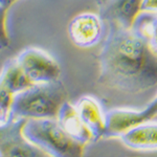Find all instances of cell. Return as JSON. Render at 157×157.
<instances>
[{
  "instance_id": "obj_1",
  "label": "cell",
  "mask_w": 157,
  "mask_h": 157,
  "mask_svg": "<svg viewBox=\"0 0 157 157\" xmlns=\"http://www.w3.org/2000/svg\"><path fill=\"white\" fill-rule=\"evenodd\" d=\"M98 54V83L130 94L157 86V52L131 29L114 22Z\"/></svg>"
},
{
  "instance_id": "obj_2",
  "label": "cell",
  "mask_w": 157,
  "mask_h": 157,
  "mask_svg": "<svg viewBox=\"0 0 157 157\" xmlns=\"http://www.w3.org/2000/svg\"><path fill=\"white\" fill-rule=\"evenodd\" d=\"M66 89L60 80L38 83L14 95L12 115L23 118H57L66 102Z\"/></svg>"
},
{
  "instance_id": "obj_3",
  "label": "cell",
  "mask_w": 157,
  "mask_h": 157,
  "mask_svg": "<svg viewBox=\"0 0 157 157\" xmlns=\"http://www.w3.org/2000/svg\"><path fill=\"white\" fill-rule=\"evenodd\" d=\"M23 134L47 156L78 157L85 148L65 132L57 118H27Z\"/></svg>"
},
{
  "instance_id": "obj_4",
  "label": "cell",
  "mask_w": 157,
  "mask_h": 157,
  "mask_svg": "<svg viewBox=\"0 0 157 157\" xmlns=\"http://www.w3.org/2000/svg\"><path fill=\"white\" fill-rule=\"evenodd\" d=\"M26 118L14 117L0 126V157H41L45 152L33 145L24 136L23 126Z\"/></svg>"
},
{
  "instance_id": "obj_5",
  "label": "cell",
  "mask_w": 157,
  "mask_h": 157,
  "mask_svg": "<svg viewBox=\"0 0 157 157\" xmlns=\"http://www.w3.org/2000/svg\"><path fill=\"white\" fill-rule=\"evenodd\" d=\"M16 61L34 84L54 82L60 78L59 63L43 49L25 48L17 56Z\"/></svg>"
},
{
  "instance_id": "obj_6",
  "label": "cell",
  "mask_w": 157,
  "mask_h": 157,
  "mask_svg": "<svg viewBox=\"0 0 157 157\" xmlns=\"http://www.w3.org/2000/svg\"><path fill=\"white\" fill-rule=\"evenodd\" d=\"M157 115V95L143 110L113 109L106 113L105 137H117L133 126L150 121Z\"/></svg>"
},
{
  "instance_id": "obj_7",
  "label": "cell",
  "mask_w": 157,
  "mask_h": 157,
  "mask_svg": "<svg viewBox=\"0 0 157 157\" xmlns=\"http://www.w3.org/2000/svg\"><path fill=\"white\" fill-rule=\"evenodd\" d=\"M104 32L103 19L93 13H82L75 16L68 24V36L80 48H90L101 41Z\"/></svg>"
},
{
  "instance_id": "obj_8",
  "label": "cell",
  "mask_w": 157,
  "mask_h": 157,
  "mask_svg": "<svg viewBox=\"0 0 157 157\" xmlns=\"http://www.w3.org/2000/svg\"><path fill=\"white\" fill-rule=\"evenodd\" d=\"M141 0H107L100 6L103 20L114 22L125 29H131L134 20L140 13Z\"/></svg>"
},
{
  "instance_id": "obj_9",
  "label": "cell",
  "mask_w": 157,
  "mask_h": 157,
  "mask_svg": "<svg viewBox=\"0 0 157 157\" xmlns=\"http://www.w3.org/2000/svg\"><path fill=\"white\" fill-rule=\"evenodd\" d=\"M78 115L92 134L93 140L105 137L106 134V113L94 98L85 95L78 98L75 105Z\"/></svg>"
},
{
  "instance_id": "obj_10",
  "label": "cell",
  "mask_w": 157,
  "mask_h": 157,
  "mask_svg": "<svg viewBox=\"0 0 157 157\" xmlns=\"http://www.w3.org/2000/svg\"><path fill=\"white\" fill-rule=\"evenodd\" d=\"M118 137L124 145L132 150H157V123L146 121L133 126Z\"/></svg>"
},
{
  "instance_id": "obj_11",
  "label": "cell",
  "mask_w": 157,
  "mask_h": 157,
  "mask_svg": "<svg viewBox=\"0 0 157 157\" xmlns=\"http://www.w3.org/2000/svg\"><path fill=\"white\" fill-rule=\"evenodd\" d=\"M57 120L68 135L81 145L86 146L93 140L92 134L78 115L77 109L70 103H63L57 115Z\"/></svg>"
},
{
  "instance_id": "obj_12",
  "label": "cell",
  "mask_w": 157,
  "mask_h": 157,
  "mask_svg": "<svg viewBox=\"0 0 157 157\" xmlns=\"http://www.w3.org/2000/svg\"><path fill=\"white\" fill-rule=\"evenodd\" d=\"M0 82L14 94L34 85L24 70L17 63L16 59L9 62L4 66L3 70L0 73Z\"/></svg>"
},
{
  "instance_id": "obj_13",
  "label": "cell",
  "mask_w": 157,
  "mask_h": 157,
  "mask_svg": "<svg viewBox=\"0 0 157 157\" xmlns=\"http://www.w3.org/2000/svg\"><path fill=\"white\" fill-rule=\"evenodd\" d=\"M131 29L144 38L157 52V14L139 13Z\"/></svg>"
},
{
  "instance_id": "obj_14",
  "label": "cell",
  "mask_w": 157,
  "mask_h": 157,
  "mask_svg": "<svg viewBox=\"0 0 157 157\" xmlns=\"http://www.w3.org/2000/svg\"><path fill=\"white\" fill-rule=\"evenodd\" d=\"M9 6L0 3V49H4L10 46V37L6 29V15Z\"/></svg>"
},
{
  "instance_id": "obj_15",
  "label": "cell",
  "mask_w": 157,
  "mask_h": 157,
  "mask_svg": "<svg viewBox=\"0 0 157 157\" xmlns=\"http://www.w3.org/2000/svg\"><path fill=\"white\" fill-rule=\"evenodd\" d=\"M14 93H12L0 82V107L10 110L12 112V104L13 100H14Z\"/></svg>"
},
{
  "instance_id": "obj_16",
  "label": "cell",
  "mask_w": 157,
  "mask_h": 157,
  "mask_svg": "<svg viewBox=\"0 0 157 157\" xmlns=\"http://www.w3.org/2000/svg\"><path fill=\"white\" fill-rule=\"evenodd\" d=\"M140 13L157 14V0H141Z\"/></svg>"
},
{
  "instance_id": "obj_17",
  "label": "cell",
  "mask_w": 157,
  "mask_h": 157,
  "mask_svg": "<svg viewBox=\"0 0 157 157\" xmlns=\"http://www.w3.org/2000/svg\"><path fill=\"white\" fill-rule=\"evenodd\" d=\"M12 117V112L10 110L0 107V126L6 124L7 121L11 120Z\"/></svg>"
},
{
  "instance_id": "obj_18",
  "label": "cell",
  "mask_w": 157,
  "mask_h": 157,
  "mask_svg": "<svg viewBox=\"0 0 157 157\" xmlns=\"http://www.w3.org/2000/svg\"><path fill=\"white\" fill-rule=\"evenodd\" d=\"M16 1H17V0H0V3H2V4H4V6L11 7L12 4H14Z\"/></svg>"
},
{
  "instance_id": "obj_19",
  "label": "cell",
  "mask_w": 157,
  "mask_h": 157,
  "mask_svg": "<svg viewBox=\"0 0 157 157\" xmlns=\"http://www.w3.org/2000/svg\"><path fill=\"white\" fill-rule=\"evenodd\" d=\"M107 1V0H95V2H97V4L98 6H103L105 2Z\"/></svg>"
}]
</instances>
